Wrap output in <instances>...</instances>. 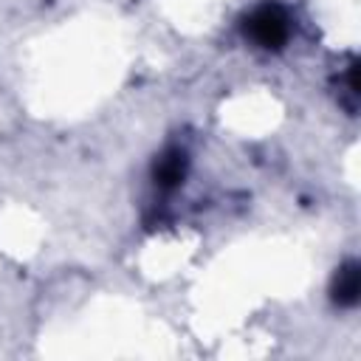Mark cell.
I'll return each mask as SVG.
<instances>
[{
    "label": "cell",
    "mask_w": 361,
    "mask_h": 361,
    "mask_svg": "<svg viewBox=\"0 0 361 361\" xmlns=\"http://www.w3.org/2000/svg\"><path fill=\"white\" fill-rule=\"evenodd\" d=\"M248 34L262 45V48H279L285 45L290 25H288V14L279 6H262L254 11V17L248 20Z\"/></svg>",
    "instance_id": "6da1fadb"
},
{
    "label": "cell",
    "mask_w": 361,
    "mask_h": 361,
    "mask_svg": "<svg viewBox=\"0 0 361 361\" xmlns=\"http://www.w3.org/2000/svg\"><path fill=\"white\" fill-rule=\"evenodd\" d=\"M183 175H186V155L180 149H169V152H164L158 158V164H155V180H158V186L172 189V186H178L183 180Z\"/></svg>",
    "instance_id": "7a4b0ae2"
},
{
    "label": "cell",
    "mask_w": 361,
    "mask_h": 361,
    "mask_svg": "<svg viewBox=\"0 0 361 361\" xmlns=\"http://www.w3.org/2000/svg\"><path fill=\"white\" fill-rule=\"evenodd\" d=\"M358 290H361V279H358V265L355 262H347L338 274H336V282H333V299L344 307L355 305L358 302Z\"/></svg>",
    "instance_id": "3957f363"
}]
</instances>
